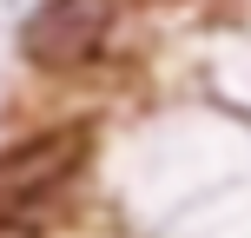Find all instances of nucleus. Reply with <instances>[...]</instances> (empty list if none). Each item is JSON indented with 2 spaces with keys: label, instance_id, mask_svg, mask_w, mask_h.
Here are the masks:
<instances>
[{
  "label": "nucleus",
  "instance_id": "f257e3e1",
  "mask_svg": "<svg viewBox=\"0 0 251 238\" xmlns=\"http://www.w3.org/2000/svg\"><path fill=\"white\" fill-rule=\"evenodd\" d=\"M86 152H93V132L79 119L13 139V146L0 152V225H20V218H33L47 199H60L79 179Z\"/></svg>",
  "mask_w": 251,
  "mask_h": 238
},
{
  "label": "nucleus",
  "instance_id": "f03ea898",
  "mask_svg": "<svg viewBox=\"0 0 251 238\" xmlns=\"http://www.w3.org/2000/svg\"><path fill=\"white\" fill-rule=\"evenodd\" d=\"M119 26V0H40L20 26V53L47 73H73L93 53H106Z\"/></svg>",
  "mask_w": 251,
  "mask_h": 238
}]
</instances>
